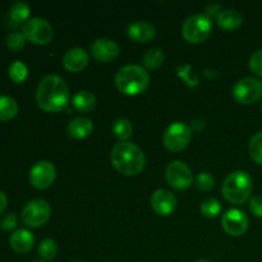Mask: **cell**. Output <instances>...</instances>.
<instances>
[{
	"label": "cell",
	"mask_w": 262,
	"mask_h": 262,
	"mask_svg": "<svg viewBox=\"0 0 262 262\" xmlns=\"http://www.w3.org/2000/svg\"><path fill=\"white\" fill-rule=\"evenodd\" d=\"M36 101L38 106L49 113H58L69 101V89L64 79L56 74L45 76L36 89Z\"/></svg>",
	"instance_id": "obj_1"
},
{
	"label": "cell",
	"mask_w": 262,
	"mask_h": 262,
	"mask_svg": "<svg viewBox=\"0 0 262 262\" xmlns=\"http://www.w3.org/2000/svg\"><path fill=\"white\" fill-rule=\"evenodd\" d=\"M112 163L119 173L124 176H137L146 165L143 151L132 142H120L113 147Z\"/></svg>",
	"instance_id": "obj_2"
},
{
	"label": "cell",
	"mask_w": 262,
	"mask_h": 262,
	"mask_svg": "<svg viewBox=\"0 0 262 262\" xmlns=\"http://www.w3.org/2000/svg\"><path fill=\"white\" fill-rule=\"evenodd\" d=\"M148 83H150V76L146 69L136 64L123 67L115 76V84L118 90L130 96L145 91Z\"/></svg>",
	"instance_id": "obj_3"
},
{
	"label": "cell",
	"mask_w": 262,
	"mask_h": 262,
	"mask_svg": "<svg viewBox=\"0 0 262 262\" xmlns=\"http://www.w3.org/2000/svg\"><path fill=\"white\" fill-rule=\"evenodd\" d=\"M253 189V181L248 173L235 170L228 174L223 183V194L230 204L242 205L250 199Z\"/></svg>",
	"instance_id": "obj_4"
},
{
	"label": "cell",
	"mask_w": 262,
	"mask_h": 262,
	"mask_svg": "<svg viewBox=\"0 0 262 262\" xmlns=\"http://www.w3.org/2000/svg\"><path fill=\"white\" fill-rule=\"evenodd\" d=\"M211 20L206 14H193L184 20L182 26V35L188 42H204L211 33Z\"/></svg>",
	"instance_id": "obj_5"
},
{
	"label": "cell",
	"mask_w": 262,
	"mask_h": 262,
	"mask_svg": "<svg viewBox=\"0 0 262 262\" xmlns=\"http://www.w3.org/2000/svg\"><path fill=\"white\" fill-rule=\"evenodd\" d=\"M50 205L42 199H36L27 202L22 210L23 223L30 228L42 227L50 219Z\"/></svg>",
	"instance_id": "obj_6"
},
{
	"label": "cell",
	"mask_w": 262,
	"mask_h": 262,
	"mask_svg": "<svg viewBox=\"0 0 262 262\" xmlns=\"http://www.w3.org/2000/svg\"><path fill=\"white\" fill-rule=\"evenodd\" d=\"M23 35L31 42L37 45H45L50 42L54 36L53 26L43 18H31L23 25Z\"/></svg>",
	"instance_id": "obj_7"
},
{
	"label": "cell",
	"mask_w": 262,
	"mask_h": 262,
	"mask_svg": "<svg viewBox=\"0 0 262 262\" xmlns=\"http://www.w3.org/2000/svg\"><path fill=\"white\" fill-rule=\"evenodd\" d=\"M192 138L191 128L182 122H176L168 127L163 137L164 146L168 150L178 152L187 147Z\"/></svg>",
	"instance_id": "obj_8"
},
{
	"label": "cell",
	"mask_w": 262,
	"mask_h": 262,
	"mask_svg": "<svg viewBox=\"0 0 262 262\" xmlns=\"http://www.w3.org/2000/svg\"><path fill=\"white\" fill-rule=\"evenodd\" d=\"M233 96L239 104H253L262 96V82L253 77H245L234 84Z\"/></svg>",
	"instance_id": "obj_9"
},
{
	"label": "cell",
	"mask_w": 262,
	"mask_h": 262,
	"mask_svg": "<svg viewBox=\"0 0 262 262\" xmlns=\"http://www.w3.org/2000/svg\"><path fill=\"white\" fill-rule=\"evenodd\" d=\"M166 181L170 184L173 188L179 189H187L191 187L192 182H193V174H192L191 168L187 165L183 161H171L168 165L165 171Z\"/></svg>",
	"instance_id": "obj_10"
},
{
	"label": "cell",
	"mask_w": 262,
	"mask_h": 262,
	"mask_svg": "<svg viewBox=\"0 0 262 262\" xmlns=\"http://www.w3.org/2000/svg\"><path fill=\"white\" fill-rule=\"evenodd\" d=\"M55 176V166H54L50 161L41 160L37 161V163L31 168L30 182L35 188L45 189L53 184Z\"/></svg>",
	"instance_id": "obj_11"
},
{
	"label": "cell",
	"mask_w": 262,
	"mask_h": 262,
	"mask_svg": "<svg viewBox=\"0 0 262 262\" xmlns=\"http://www.w3.org/2000/svg\"><path fill=\"white\" fill-rule=\"evenodd\" d=\"M223 228L229 235H238L245 234L248 228V217L242 210L239 209H230L223 215L222 219Z\"/></svg>",
	"instance_id": "obj_12"
},
{
	"label": "cell",
	"mask_w": 262,
	"mask_h": 262,
	"mask_svg": "<svg viewBox=\"0 0 262 262\" xmlns=\"http://www.w3.org/2000/svg\"><path fill=\"white\" fill-rule=\"evenodd\" d=\"M119 46L110 38H97L91 45V54L96 60L109 63L119 55Z\"/></svg>",
	"instance_id": "obj_13"
},
{
	"label": "cell",
	"mask_w": 262,
	"mask_h": 262,
	"mask_svg": "<svg viewBox=\"0 0 262 262\" xmlns=\"http://www.w3.org/2000/svg\"><path fill=\"white\" fill-rule=\"evenodd\" d=\"M151 206L156 214L163 216L170 215L177 206L176 196L168 189H158L151 197Z\"/></svg>",
	"instance_id": "obj_14"
},
{
	"label": "cell",
	"mask_w": 262,
	"mask_h": 262,
	"mask_svg": "<svg viewBox=\"0 0 262 262\" xmlns=\"http://www.w3.org/2000/svg\"><path fill=\"white\" fill-rule=\"evenodd\" d=\"M90 55L84 49L73 48L69 49L63 56V66L71 72H81L87 67Z\"/></svg>",
	"instance_id": "obj_15"
},
{
	"label": "cell",
	"mask_w": 262,
	"mask_h": 262,
	"mask_svg": "<svg viewBox=\"0 0 262 262\" xmlns=\"http://www.w3.org/2000/svg\"><path fill=\"white\" fill-rule=\"evenodd\" d=\"M128 36L136 42H148L152 40L156 35L155 26L152 23L145 22V20H137L128 26Z\"/></svg>",
	"instance_id": "obj_16"
},
{
	"label": "cell",
	"mask_w": 262,
	"mask_h": 262,
	"mask_svg": "<svg viewBox=\"0 0 262 262\" xmlns=\"http://www.w3.org/2000/svg\"><path fill=\"white\" fill-rule=\"evenodd\" d=\"M33 243H35L33 234L27 229H17L9 238L10 247L18 253L28 252L32 248Z\"/></svg>",
	"instance_id": "obj_17"
},
{
	"label": "cell",
	"mask_w": 262,
	"mask_h": 262,
	"mask_svg": "<svg viewBox=\"0 0 262 262\" xmlns=\"http://www.w3.org/2000/svg\"><path fill=\"white\" fill-rule=\"evenodd\" d=\"M94 130V123L91 119L84 117H77L74 119H72L68 123V127H67V132L71 137L73 138H86Z\"/></svg>",
	"instance_id": "obj_18"
},
{
	"label": "cell",
	"mask_w": 262,
	"mask_h": 262,
	"mask_svg": "<svg viewBox=\"0 0 262 262\" xmlns=\"http://www.w3.org/2000/svg\"><path fill=\"white\" fill-rule=\"evenodd\" d=\"M216 23L220 28L227 31L237 30L243 23V15L235 9H224L217 14Z\"/></svg>",
	"instance_id": "obj_19"
},
{
	"label": "cell",
	"mask_w": 262,
	"mask_h": 262,
	"mask_svg": "<svg viewBox=\"0 0 262 262\" xmlns=\"http://www.w3.org/2000/svg\"><path fill=\"white\" fill-rule=\"evenodd\" d=\"M72 104H73L74 109L78 110L81 113H89L96 105V97L94 94L89 91H79L72 99Z\"/></svg>",
	"instance_id": "obj_20"
},
{
	"label": "cell",
	"mask_w": 262,
	"mask_h": 262,
	"mask_svg": "<svg viewBox=\"0 0 262 262\" xmlns=\"http://www.w3.org/2000/svg\"><path fill=\"white\" fill-rule=\"evenodd\" d=\"M18 113V104L13 97L5 96L2 95L0 96V120L5 122V120H10L17 115Z\"/></svg>",
	"instance_id": "obj_21"
},
{
	"label": "cell",
	"mask_w": 262,
	"mask_h": 262,
	"mask_svg": "<svg viewBox=\"0 0 262 262\" xmlns=\"http://www.w3.org/2000/svg\"><path fill=\"white\" fill-rule=\"evenodd\" d=\"M164 59H165V55H164L163 50L158 48L150 49L142 56L143 66L148 69L159 68L164 63Z\"/></svg>",
	"instance_id": "obj_22"
},
{
	"label": "cell",
	"mask_w": 262,
	"mask_h": 262,
	"mask_svg": "<svg viewBox=\"0 0 262 262\" xmlns=\"http://www.w3.org/2000/svg\"><path fill=\"white\" fill-rule=\"evenodd\" d=\"M38 256L43 262L51 261L55 258L56 253H58V246L50 238H45L38 245Z\"/></svg>",
	"instance_id": "obj_23"
},
{
	"label": "cell",
	"mask_w": 262,
	"mask_h": 262,
	"mask_svg": "<svg viewBox=\"0 0 262 262\" xmlns=\"http://www.w3.org/2000/svg\"><path fill=\"white\" fill-rule=\"evenodd\" d=\"M113 133L119 140H122V142H125V140H128L132 136L133 127L129 120L125 119V118H119L113 124Z\"/></svg>",
	"instance_id": "obj_24"
},
{
	"label": "cell",
	"mask_w": 262,
	"mask_h": 262,
	"mask_svg": "<svg viewBox=\"0 0 262 262\" xmlns=\"http://www.w3.org/2000/svg\"><path fill=\"white\" fill-rule=\"evenodd\" d=\"M30 5L25 2H17L10 7L9 15L13 20L15 22H23L26 20L27 22L28 17H30Z\"/></svg>",
	"instance_id": "obj_25"
},
{
	"label": "cell",
	"mask_w": 262,
	"mask_h": 262,
	"mask_svg": "<svg viewBox=\"0 0 262 262\" xmlns=\"http://www.w3.org/2000/svg\"><path fill=\"white\" fill-rule=\"evenodd\" d=\"M28 69L23 61L15 60L10 64L9 67V77L13 82L15 83H22L26 78H27Z\"/></svg>",
	"instance_id": "obj_26"
},
{
	"label": "cell",
	"mask_w": 262,
	"mask_h": 262,
	"mask_svg": "<svg viewBox=\"0 0 262 262\" xmlns=\"http://www.w3.org/2000/svg\"><path fill=\"white\" fill-rule=\"evenodd\" d=\"M250 155L255 163L262 165V132L256 133L250 141Z\"/></svg>",
	"instance_id": "obj_27"
},
{
	"label": "cell",
	"mask_w": 262,
	"mask_h": 262,
	"mask_svg": "<svg viewBox=\"0 0 262 262\" xmlns=\"http://www.w3.org/2000/svg\"><path fill=\"white\" fill-rule=\"evenodd\" d=\"M222 211V205L216 199H206L201 204V212L207 217H215Z\"/></svg>",
	"instance_id": "obj_28"
},
{
	"label": "cell",
	"mask_w": 262,
	"mask_h": 262,
	"mask_svg": "<svg viewBox=\"0 0 262 262\" xmlns=\"http://www.w3.org/2000/svg\"><path fill=\"white\" fill-rule=\"evenodd\" d=\"M26 40L23 32H12L7 37V46L13 51H19L25 46Z\"/></svg>",
	"instance_id": "obj_29"
},
{
	"label": "cell",
	"mask_w": 262,
	"mask_h": 262,
	"mask_svg": "<svg viewBox=\"0 0 262 262\" xmlns=\"http://www.w3.org/2000/svg\"><path fill=\"white\" fill-rule=\"evenodd\" d=\"M196 186L201 191H211L215 186V179L210 173H200L196 178Z\"/></svg>",
	"instance_id": "obj_30"
},
{
	"label": "cell",
	"mask_w": 262,
	"mask_h": 262,
	"mask_svg": "<svg viewBox=\"0 0 262 262\" xmlns=\"http://www.w3.org/2000/svg\"><path fill=\"white\" fill-rule=\"evenodd\" d=\"M250 69L257 76L262 77V49L255 51L250 58Z\"/></svg>",
	"instance_id": "obj_31"
},
{
	"label": "cell",
	"mask_w": 262,
	"mask_h": 262,
	"mask_svg": "<svg viewBox=\"0 0 262 262\" xmlns=\"http://www.w3.org/2000/svg\"><path fill=\"white\" fill-rule=\"evenodd\" d=\"M17 216L13 212H8V214L3 215L2 219H0V228L5 232H9V230H13L15 227H17Z\"/></svg>",
	"instance_id": "obj_32"
},
{
	"label": "cell",
	"mask_w": 262,
	"mask_h": 262,
	"mask_svg": "<svg viewBox=\"0 0 262 262\" xmlns=\"http://www.w3.org/2000/svg\"><path fill=\"white\" fill-rule=\"evenodd\" d=\"M250 211L255 216L262 217V196H255L250 200Z\"/></svg>",
	"instance_id": "obj_33"
},
{
	"label": "cell",
	"mask_w": 262,
	"mask_h": 262,
	"mask_svg": "<svg viewBox=\"0 0 262 262\" xmlns=\"http://www.w3.org/2000/svg\"><path fill=\"white\" fill-rule=\"evenodd\" d=\"M8 205V199H7V194L4 193V192L0 191V215L3 214V211L5 210V207H7Z\"/></svg>",
	"instance_id": "obj_34"
},
{
	"label": "cell",
	"mask_w": 262,
	"mask_h": 262,
	"mask_svg": "<svg viewBox=\"0 0 262 262\" xmlns=\"http://www.w3.org/2000/svg\"><path fill=\"white\" fill-rule=\"evenodd\" d=\"M196 262H210V261H207V260H199V261H196Z\"/></svg>",
	"instance_id": "obj_35"
},
{
	"label": "cell",
	"mask_w": 262,
	"mask_h": 262,
	"mask_svg": "<svg viewBox=\"0 0 262 262\" xmlns=\"http://www.w3.org/2000/svg\"><path fill=\"white\" fill-rule=\"evenodd\" d=\"M32 262H43V261H32Z\"/></svg>",
	"instance_id": "obj_36"
},
{
	"label": "cell",
	"mask_w": 262,
	"mask_h": 262,
	"mask_svg": "<svg viewBox=\"0 0 262 262\" xmlns=\"http://www.w3.org/2000/svg\"><path fill=\"white\" fill-rule=\"evenodd\" d=\"M73 262H81V261H73Z\"/></svg>",
	"instance_id": "obj_37"
},
{
	"label": "cell",
	"mask_w": 262,
	"mask_h": 262,
	"mask_svg": "<svg viewBox=\"0 0 262 262\" xmlns=\"http://www.w3.org/2000/svg\"><path fill=\"white\" fill-rule=\"evenodd\" d=\"M261 107H262V102H261Z\"/></svg>",
	"instance_id": "obj_38"
}]
</instances>
